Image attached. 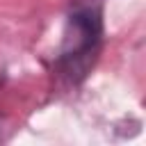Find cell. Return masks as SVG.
Instances as JSON below:
<instances>
[{
	"label": "cell",
	"instance_id": "cell-1",
	"mask_svg": "<svg viewBox=\"0 0 146 146\" xmlns=\"http://www.w3.org/2000/svg\"><path fill=\"white\" fill-rule=\"evenodd\" d=\"M100 41V14L94 7H80L71 14L66 34H64V48H62V62L68 66V71H75L82 62L87 64L89 55L96 50Z\"/></svg>",
	"mask_w": 146,
	"mask_h": 146
}]
</instances>
